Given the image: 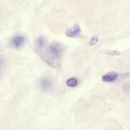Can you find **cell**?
Instances as JSON below:
<instances>
[{"mask_svg":"<svg viewBox=\"0 0 130 130\" xmlns=\"http://www.w3.org/2000/svg\"><path fill=\"white\" fill-rule=\"evenodd\" d=\"M50 79L46 77L41 78L40 80V84L41 87L43 89H48L50 85Z\"/></svg>","mask_w":130,"mask_h":130,"instance_id":"8992f818","label":"cell"},{"mask_svg":"<svg viewBox=\"0 0 130 130\" xmlns=\"http://www.w3.org/2000/svg\"><path fill=\"white\" fill-rule=\"evenodd\" d=\"M80 32V29L79 25L75 24L67 30L66 34L69 37H74L78 35Z\"/></svg>","mask_w":130,"mask_h":130,"instance_id":"7a4b0ae2","label":"cell"},{"mask_svg":"<svg viewBox=\"0 0 130 130\" xmlns=\"http://www.w3.org/2000/svg\"><path fill=\"white\" fill-rule=\"evenodd\" d=\"M130 76V73H126L122 74L121 75V76L122 77H125Z\"/></svg>","mask_w":130,"mask_h":130,"instance_id":"30bf717a","label":"cell"},{"mask_svg":"<svg viewBox=\"0 0 130 130\" xmlns=\"http://www.w3.org/2000/svg\"><path fill=\"white\" fill-rule=\"evenodd\" d=\"M118 76V73L115 72H110L104 75L102 77L103 81L109 82L113 81Z\"/></svg>","mask_w":130,"mask_h":130,"instance_id":"5b68a950","label":"cell"},{"mask_svg":"<svg viewBox=\"0 0 130 130\" xmlns=\"http://www.w3.org/2000/svg\"><path fill=\"white\" fill-rule=\"evenodd\" d=\"M47 44V40L44 37L40 36L37 37L35 41V46L39 50H42L45 47Z\"/></svg>","mask_w":130,"mask_h":130,"instance_id":"277c9868","label":"cell"},{"mask_svg":"<svg viewBox=\"0 0 130 130\" xmlns=\"http://www.w3.org/2000/svg\"><path fill=\"white\" fill-rule=\"evenodd\" d=\"M105 53L111 55H120L119 52L116 51H109L105 52Z\"/></svg>","mask_w":130,"mask_h":130,"instance_id":"9c48e42d","label":"cell"},{"mask_svg":"<svg viewBox=\"0 0 130 130\" xmlns=\"http://www.w3.org/2000/svg\"><path fill=\"white\" fill-rule=\"evenodd\" d=\"M98 39L96 36L92 37L90 40L89 42V44L91 46L95 45L98 41Z\"/></svg>","mask_w":130,"mask_h":130,"instance_id":"ba28073f","label":"cell"},{"mask_svg":"<svg viewBox=\"0 0 130 130\" xmlns=\"http://www.w3.org/2000/svg\"><path fill=\"white\" fill-rule=\"evenodd\" d=\"M77 83V79L72 78L68 79L66 83V85L69 87H74L76 86Z\"/></svg>","mask_w":130,"mask_h":130,"instance_id":"52a82bcc","label":"cell"},{"mask_svg":"<svg viewBox=\"0 0 130 130\" xmlns=\"http://www.w3.org/2000/svg\"><path fill=\"white\" fill-rule=\"evenodd\" d=\"M25 40L24 37L21 35H17L13 37L11 40V43L15 47L19 48L24 44Z\"/></svg>","mask_w":130,"mask_h":130,"instance_id":"3957f363","label":"cell"},{"mask_svg":"<svg viewBox=\"0 0 130 130\" xmlns=\"http://www.w3.org/2000/svg\"><path fill=\"white\" fill-rule=\"evenodd\" d=\"M63 50V47L61 44L53 42L48 45L42 56L50 66L54 68H59L61 65V57Z\"/></svg>","mask_w":130,"mask_h":130,"instance_id":"6da1fadb","label":"cell"}]
</instances>
